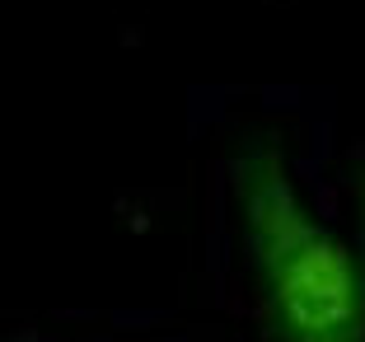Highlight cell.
<instances>
[{
	"label": "cell",
	"instance_id": "cell-1",
	"mask_svg": "<svg viewBox=\"0 0 365 342\" xmlns=\"http://www.w3.org/2000/svg\"><path fill=\"white\" fill-rule=\"evenodd\" d=\"M235 221L272 342H365V258L309 206L290 155L248 136L230 160Z\"/></svg>",
	"mask_w": 365,
	"mask_h": 342
},
{
	"label": "cell",
	"instance_id": "cell-2",
	"mask_svg": "<svg viewBox=\"0 0 365 342\" xmlns=\"http://www.w3.org/2000/svg\"><path fill=\"white\" fill-rule=\"evenodd\" d=\"M356 225H361V258H365V173L356 178Z\"/></svg>",
	"mask_w": 365,
	"mask_h": 342
}]
</instances>
